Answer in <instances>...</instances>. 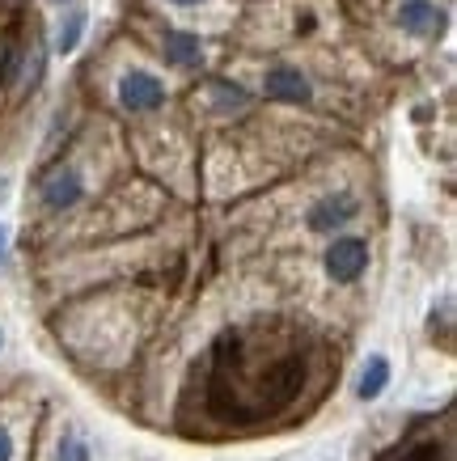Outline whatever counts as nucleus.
I'll list each match as a JSON object with an SVG mask.
<instances>
[{
	"label": "nucleus",
	"instance_id": "8",
	"mask_svg": "<svg viewBox=\"0 0 457 461\" xmlns=\"http://www.w3.org/2000/svg\"><path fill=\"white\" fill-rule=\"evenodd\" d=\"M161 56H166L174 68H199V64H204V42L195 39V34H182V30H166Z\"/></svg>",
	"mask_w": 457,
	"mask_h": 461
},
{
	"label": "nucleus",
	"instance_id": "13",
	"mask_svg": "<svg viewBox=\"0 0 457 461\" xmlns=\"http://www.w3.org/2000/svg\"><path fill=\"white\" fill-rule=\"evenodd\" d=\"M0 461H14V436H9V428H0Z\"/></svg>",
	"mask_w": 457,
	"mask_h": 461
},
{
	"label": "nucleus",
	"instance_id": "17",
	"mask_svg": "<svg viewBox=\"0 0 457 461\" xmlns=\"http://www.w3.org/2000/svg\"><path fill=\"white\" fill-rule=\"evenodd\" d=\"M56 5H69V0H56Z\"/></svg>",
	"mask_w": 457,
	"mask_h": 461
},
{
	"label": "nucleus",
	"instance_id": "6",
	"mask_svg": "<svg viewBox=\"0 0 457 461\" xmlns=\"http://www.w3.org/2000/svg\"><path fill=\"white\" fill-rule=\"evenodd\" d=\"M81 195H85V182H81V174L77 169H51L47 178H42V186H39V199H42V208L47 212H64V208H77L81 203Z\"/></svg>",
	"mask_w": 457,
	"mask_h": 461
},
{
	"label": "nucleus",
	"instance_id": "7",
	"mask_svg": "<svg viewBox=\"0 0 457 461\" xmlns=\"http://www.w3.org/2000/svg\"><path fill=\"white\" fill-rule=\"evenodd\" d=\"M263 89H267V98L292 102V106H305V102L314 98V85H309V77H305L301 68H292V64H276V68H267Z\"/></svg>",
	"mask_w": 457,
	"mask_h": 461
},
{
	"label": "nucleus",
	"instance_id": "12",
	"mask_svg": "<svg viewBox=\"0 0 457 461\" xmlns=\"http://www.w3.org/2000/svg\"><path fill=\"white\" fill-rule=\"evenodd\" d=\"M59 461H89V445L72 436V440H64V445H59Z\"/></svg>",
	"mask_w": 457,
	"mask_h": 461
},
{
	"label": "nucleus",
	"instance_id": "1",
	"mask_svg": "<svg viewBox=\"0 0 457 461\" xmlns=\"http://www.w3.org/2000/svg\"><path fill=\"white\" fill-rule=\"evenodd\" d=\"M305 356L297 348L259 343V330H224L199 368L208 411L233 423H263L297 402Z\"/></svg>",
	"mask_w": 457,
	"mask_h": 461
},
{
	"label": "nucleus",
	"instance_id": "4",
	"mask_svg": "<svg viewBox=\"0 0 457 461\" xmlns=\"http://www.w3.org/2000/svg\"><path fill=\"white\" fill-rule=\"evenodd\" d=\"M361 216V199L352 195V191H331V195H322L314 208L305 212V224L314 229V233H334V229H343Z\"/></svg>",
	"mask_w": 457,
	"mask_h": 461
},
{
	"label": "nucleus",
	"instance_id": "10",
	"mask_svg": "<svg viewBox=\"0 0 457 461\" xmlns=\"http://www.w3.org/2000/svg\"><path fill=\"white\" fill-rule=\"evenodd\" d=\"M85 26H89V14H85V9H72V14L59 22V30H56V51L59 56H72V51L81 47Z\"/></svg>",
	"mask_w": 457,
	"mask_h": 461
},
{
	"label": "nucleus",
	"instance_id": "9",
	"mask_svg": "<svg viewBox=\"0 0 457 461\" xmlns=\"http://www.w3.org/2000/svg\"><path fill=\"white\" fill-rule=\"evenodd\" d=\"M386 385H389V360H386V356H369L361 381H356V398L373 402V398H381V393H386Z\"/></svg>",
	"mask_w": 457,
	"mask_h": 461
},
{
	"label": "nucleus",
	"instance_id": "15",
	"mask_svg": "<svg viewBox=\"0 0 457 461\" xmlns=\"http://www.w3.org/2000/svg\"><path fill=\"white\" fill-rule=\"evenodd\" d=\"M169 5H178V9H195V5H204V0H169Z\"/></svg>",
	"mask_w": 457,
	"mask_h": 461
},
{
	"label": "nucleus",
	"instance_id": "2",
	"mask_svg": "<svg viewBox=\"0 0 457 461\" xmlns=\"http://www.w3.org/2000/svg\"><path fill=\"white\" fill-rule=\"evenodd\" d=\"M326 276L334 284H356L369 271V241L364 238H334L326 246Z\"/></svg>",
	"mask_w": 457,
	"mask_h": 461
},
{
	"label": "nucleus",
	"instance_id": "5",
	"mask_svg": "<svg viewBox=\"0 0 457 461\" xmlns=\"http://www.w3.org/2000/svg\"><path fill=\"white\" fill-rule=\"evenodd\" d=\"M394 22L407 34H416V39H441L444 26H449V14H444V5H436V0H402Z\"/></svg>",
	"mask_w": 457,
	"mask_h": 461
},
{
	"label": "nucleus",
	"instance_id": "14",
	"mask_svg": "<svg viewBox=\"0 0 457 461\" xmlns=\"http://www.w3.org/2000/svg\"><path fill=\"white\" fill-rule=\"evenodd\" d=\"M5 246H9V229L0 224V263H5Z\"/></svg>",
	"mask_w": 457,
	"mask_h": 461
},
{
	"label": "nucleus",
	"instance_id": "16",
	"mask_svg": "<svg viewBox=\"0 0 457 461\" xmlns=\"http://www.w3.org/2000/svg\"><path fill=\"white\" fill-rule=\"evenodd\" d=\"M0 199H5V182H0Z\"/></svg>",
	"mask_w": 457,
	"mask_h": 461
},
{
	"label": "nucleus",
	"instance_id": "11",
	"mask_svg": "<svg viewBox=\"0 0 457 461\" xmlns=\"http://www.w3.org/2000/svg\"><path fill=\"white\" fill-rule=\"evenodd\" d=\"M212 98H216L221 111H242V106H250L246 89H242V85H229V81H212Z\"/></svg>",
	"mask_w": 457,
	"mask_h": 461
},
{
	"label": "nucleus",
	"instance_id": "3",
	"mask_svg": "<svg viewBox=\"0 0 457 461\" xmlns=\"http://www.w3.org/2000/svg\"><path fill=\"white\" fill-rule=\"evenodd\" d=\"M161 102H166V85L157 81L152 72L132 68V72L119 77V106H123V111L149 114V111H157Z\"/></svg>",
	"mask_w": 457,
	"mask_h": 461
}]
</instances>
